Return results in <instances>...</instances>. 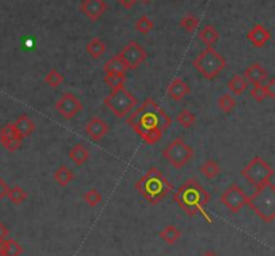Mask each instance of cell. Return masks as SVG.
Wrapping results in <instances>:
<instances>
[{
  "instance_id": "6da1fadb",
  "label": "cell",
  "mask_w": 275,
  "mask_h": 256,
  "mask_svg": "<svg viewBox=\"0 0 275 256\" xmlns=\"http://www.w3.org/2000/svg\"><path fill=\"white\" fill-rule=\"evenodd\" d=\"M126 122L140 137L153 128L165 132L172 126V118L152 98H146L142 105L126 118Z\"/></svg>"
},
{
  "instance_id": "7a4b0ae2",
  "label": "cell",
  "mask_w": 275,
  "mask_h": 256,
  "mask_svg": "<svg viewBox=\"0 0 275 256\" xmlns=\"http://www.w3.org/2000/svg\"><path fill=\"white\" fill-rule=\"evenodd\" d=\"M211 196L207 190L203 188L196 179H188L183 185L173 194V201L184 211L185 214L193 218L197 212H201L208 221L212 223V219H209L204 212V208L208 206Z\"/></svg>"
},
{
  "instance_id": "3957f363",
  "label": "cell",
  "mask_w": 275,
  "mask_h": 256,
  "mask_svg": "<svg viewBox=\"0 0 275 256\" xmlns=\"http://www.w3.org/2000/svg\"><path fill=\"white\" fill-rule=\"evenodd\" d=\"M134 188L152 206H157L162 198L173 189V185L165 179L162 172L156 167H150L146 173L134 184Z\"/></svg>"
},
{
  "instance_id": "277c9868",
  "label": "cell",
  "mask_w": 275,
  "mask_h": 256,
  "mask_svg": "<svg viewBox=\"0 0 275 256\" xmlns=\"http://www.w3.org/2000/svg\"><path fill=\"white\" fill-rule=\"evenodd\" d=\"M247 206L264 223L275 220V185L271 180L258 186L254 194L248 196Z\"/></svg>"
},
{
  "instance_id": "5b68a950",
  "label": "cell",
  "mask_w": 275,
  "mask_h": 256,
  "mask_svg": "<svg viewBox=\"0 0 275 256\" xmlns=\"http://www.w3.org/2000/svg\"><path fill=\"white\" fill-rule=\"evenodd\" d=\"M193 67L205 78L215 79L227 66V61L213 47H205L192 62Z\"/></svg>"
},
{
  "instance_id": "8992f818",
  "label": "cell",
  "mask_w": 275,
  "mask_h": 256,
  "mask_svg": "<svg viewBox=\"0 0 275 256\" xmlns=\"http://www.w3.org/2000/svg\"><path fill=\"white\" fill-rule=\"evenodd\" d=\"M103 104L117 118H125L130 112L137 108L138 101L125 86H122L112 90L109 95L103 99Z\"/></svg>"
},
{
  "instance_id": "52a82bcc",
  "label": "cell",
  "mask_w": 275,
  "mask_h": 256,
  "mask_svg": "<svg viewBox=\"0 0 275 256\" xmlns=\"http://www.w3.org/2000/svg\"><path fill=\"white\" fill-rule=\"evenodd\" d=\"M240 175L243 179H246L248 183L254 185L255 188L263 185L264 183H267L272 179L274 176V169L270 164L264 159L255 156L246 167L242 169Z\"/></svg>"
},
{
  "instance_id": "ba28073f",
  "label": "cell",
  "mask_w": 275,
  "mask_h": 256,
  "mask_svg": "<svg viewBox=\"0 0 275 256\" xmlns=\"http://www.w3.org/2000/svg\"><path fill=\"white\" fill-rule=\"evenodd\" d=\"M195 151L193 147L189 146L184 141V138H176L173 140L168 146L162 150V157L168 161L173 168L181 169L192 160Z\"/></svg>"
},
{
  "instance_id": "9c48e42d",
  "label": "cell",
  "mask_w": 275,
  "mask_h": 256,
  "mask_svg": "<svg viewBox=\"0 0 275 256\" xmlns=\"http://www.w3.org/2000/svg\"><path fill=\"white\" fill-rule=\"evenodd\" d=\"M117 55L128 70L137 69L148 58V53L145 51V48L141 44H138L137 42H129Z\"/></svg>"
},
{
  "instance_id": "30bf717a",
  "label": "cell",
  "mask_w": 275,
  "mask_h": 256,
  "mask_svg": "<svg viewBox=\"0 0 275 256\" xmlns=\"http://www.w3.org/2000/svg\"><path fill=\"white\" fill-rule=\"evenodd\" d=\"M247 194L238 184H232L220 196V201L230 212L239 214L244 206H247Z\"/></svg>"
},
{
  "instance_id": "8fae6325",
  "label": "cell",
  "mask_w": 275,
  "mask_h": 256,
  "mask_svg": "<svg viewBox=\"0 0 275 256\" xmlns=\"http://www.w3.org/2000/svg\"><path fill=\"white\" fill-rule=\"evenodd\" d=\"M82 102L79 101L78 97H75L74 94L71 93H63L55 104V110L65 120H73L82 112Z\"/></svg>"
},
{
  "instance_id": "7c38bea8",
  "label": "cell",
  "mask_w": 275,
  "mask_h": 256,
  "mask_svg": "<svg viewBox=\"0 0 275 256\" xmlns=\"http://www.w3.org/2000/svg\"><path fill=\"white\" fill-rule=\"evenodd\" d=\"M0 144L6 150L11 151V153L18 150L23 144V140L18 136L12 122L4 125L3 128L0 129Z\"/></svg>"
},
{
  "instance_id": "4fadbf2b",
  "label": "cell",
  "mask_w": 275,
  "mask_h": 256,
  "mask_svg": "<svg viewBox=\"0 0 275 256\" xmlns=\"http://www.w3.org/2000/svg\"><path fill=\"white\" fill-rule=\"evenodd\" d=\"M79 8L81 12L87 16V19L97 22L106 12L107 4L103 0H83Z\"/></svg>"
},
{
  "instance_id": "5bb4252c",
  "label": "cell",
  "mask_w": 275,
  "mask_h": 256,
  "mask_svg": "<svg viewBox=\"0 0 275 256\" xmlns=\"http://www.w3.org/2000/svg\"><path fill=\"white\" fill-rule=\"evenodd\" d=\"M87 137L93 141H101L109 133V125L99 117H93L85 126Z\"/></svg>"
},
{
  "instance_id": "9a60e30c",
  "label": "cell",
  "mask_w": 275,
  "mask_h": 256,
  "mask_svg": "<svg viewBox=\"0 0 275 256\" xmlns=\"http://www.w3.org/2000/svg\"><path fill=\"white\" fill-rule=\"evenodd\" d=\"M247 39L252 46L256 48H262L264 44L271 39V34L263 24H255L254 27L247 32Z\"/></svg>"
},
{
  "instance_id": "2e32d148",
  "label": "cell",
  "mask_w": 275,
  "mask_h": 256,
  "mask_svg": "<svg viewBox=\"0 0 275 256\" xmlns=\"http://www.w3.org/2000/svg\"><path fill=\"white\" fill-rule=\"evenodd\" d=\"M167 93H168V95L172 98L173 101L179 102L191 93V87L187 85V82L183 78L177 77L172 79V82L168 85Z\"/></svg>"
},
{
  "instance_id": "e0dca14e",
  "label": "cell",
  "mask_w": 275,
  "mask_h": 256,
  "mask_svg": "<svg viewBox=\"0 0 275 256\" xmlns=\"http://www.w3.org/2000/svg\"><path fill=\"white\" fill-rule=\"evenodd\" d=\"M243 78L247 81V83H251V85H262L266 81V78H267V70L260 63L255 62L246 69V71L243 74Z\"/></svg>"
},
{
  "instance_id": "ac0fdd59",
  "label": "cell",
  "mask_w": 275,
  "mask_h": 256,
  "mask_svg": "<svg viewBox=\"0 0 275 256\" xmlns=\"http://www.w3.org/2000/svg\"><path fill=\"white\" fill-rule=\"evenodd\" d=\"M14 126H15V130L18 133V136L24 140V138H27L31 134H34V132L36 130V125L35 122L27 116V114H22L16 118L15 122H12Z\"/></svg>"
},
{
  "instance_id": "d6986e66",
  "label": "cell",
  "mask_w": 275,
  "mask_h": 256,
  "mask_svg": "<svg viewBox=\"0 0 275 256\" xmlns=\"http://www.w3.org/2000/svg\"><path fill=\"white\" fill-rule=\"evenodd\" d=\"M69 157H70L71 161H73L77 167H81V165H83V164L89 160L90 153H89L87 147L83 144H75L74 146L69 150Z\"/></svg>"
},
{
  "instance_id": "ffe728a7",
  "label": "cell",
  "mask_w": 275,
  "mask_h": 256,
  "mask_svg": "<svg viewBox=\"0 0 275 256\" xmlns=\"http://www.w3.org/2000/svg\"><path fill=\"white\" fill-rule=\"evenodd\" d=\"M24 248L15 239H6L0 241V256H20Z\"/></svg>"
},
{
  "instance_id": "44dd1931",
  "label": "cell",
  "mask_w": 275,
  "mask_h": 256,
  "mask_svg": "<svg viewBox=\"0 0 275 256\" xmlns=\"http://www.w3.org/2000/svg\"><path fill=\"white\" fill-rule=\"evenodd\" d=\"M55 183L62 188H66L69 184L74 180V173L67 165H61V167L54 172Z\"/></svg>"
},
{
  "instance_id": "7402d4cb",
  "label": "cell",
  "mask_w": 275,
  "mask_h": 256,
  "mask_svg": "<svg viewBox=\"0 0 275 256\" xmlns=\"http://www.w3.org/2000/svg\"><path fill=\"white\" fill-rule=\"evenodd\" d=\"M197 36H199L201 42L204 43L205 46L212 47V44H215L217 42V39H219V32H217V30L213 27L212 24H207V26L201 28Z\"/></svg>"
},
{
  "instance_id": "603a6c76",
  "label": "cell",
  "mask_w": 275,
  "mask_h": 256,
  "mask_svg": "<svg viewBox=\"0 0 275 256\" xmlns=\"http://www.w3.org/2000/svg\"><path fill=\"white\" fill-rule=\"evenodd\" d=\"M181 236V232L177 229L176 225H165L164 228L158 232V237L161 239V240H164L167 244L169 245H173L175 243H176L179 239H180Z\"/></svg>"
},
{
  "instance_id": "cb8c5ba5",
  "label": "cell",
  "mask_w": 275,
  "mask_h": 256,
  "mask_svg": "<svg viewBox=\"0 0 275 256\" xmlns=\"http://www.w3.org/2000/svg\"><path fill=\"white\" fill-rule=\"evenodd\" d=\"M86 51L93 59H99L106 51V44L101 38H93L86 44Z\"/></svg>"
},
{
  "instance_id": "d4e9b609",
  "label": "cell",
  "mask_w": 275,
  "mask_h": 256,
  "mask_svg": "<svg viewBox=\"0 0 275 256\" xmlns=\"http://www.w3.org/2000/svg\"><path fill=\"white\" fill-rule=\"evenodd\" d=\"M247 86H248L247 81L244 79L243 75H239V74L234 75L227 83L228 90H230L232 94H235V95H242V94L246 91V89H247Z\"/></svg>"
},
{
  "instance_id": "484cf974",
  "label": "cell",
  "mask_w": 275,
  "mask_h": 256,
  "mask_svg": "<svg viewBox=\"0 0 275 256\" xmlns=\"http://www.w3.org/2000/svg\"><path fill=\"white\" fill-rule=\"evenodd\" d=\"M103 71L105 74H126L128 69L122 63L121 59L118 58V55H114L107 59L106 63L103 65Z\"/></svg>"
},
{
  "instance_id": "4316f807",
  "label": "cell",
  "mask_w": 275,
  "mask_h": 256,
  "mask_svg": "<svg viewBox=\"0 0 275 256\" xmlns=\"http://www.w3.org/2000/svg\"><path fill=\"white\" fill-rule=\"evenodd\" d=\"M200 172L205 179L213 180L216 179L217 176L220 175L222 169H220V165L215 161V160H207V161H204V164L200 167Z\"/></svg>"
},
{
  "instance_id": "83f0119b",
  "label": "cell",
  "mask_w": 275,
  "mask_h": 256,
  "mask_svg": "<svg viewBox=\"0 0 275 256\" xmlns=\"http://www.w3.org/2000/svg\"><path fill=\"white\" fill-rule=\"evenodd\" d=\"M7 197H8V200L12 202V204H15V206H20V204H23V202L27 200L28 193L23 189V188H20V186L15 185V186H12V188H10V189H8Z\"/></svg>"
},
{
  "instance_id": "f1b7e54d",
  "label": "cell",
  "mask_w": 275,
  "mask_h": 256,
  "mask_svg": "<svg viewBox=\"0 0 275 256\" xmlns=\"http://www.w3.org/2000/svg\"><path fill=\"white\" fill-rule=\"evenodd\" d=\"M103 81H105V83H106L112 90L118 89V87L125 86L126 74H105Z\"/></svg>"
},
{
  "instance_id": "f546056e",
  "label": "cell",
  "mask_w": 275,
  "mask_h": 256,
  "mask_svg": "<svg viewBox=\"0 0 275 256\" xmlns=\"http://www.w3.org/2000/svg\"><path fill=\"white\" fill-rule=\"evenodd\" d=\"M176 121L177 124H180L183 128L188 129L195 125V122H196V116L192 112H189L188 109H183L176 116Z\"/></svg>"
},
{
  "instance_id": "4dcf8cb0",
  "label": "cell",
  "mask_w": 275,
  "mask_h": 256,
  "mask_svg": "<svg viewBox=\"0 0 275 256\" xmlns=\"http://www.w3.org/2000/svg\"><path fill=\"white\" fill-rule=\"evenodd\" d=\"M63 81H65V77L57 69H51L44 75V83L52 87V89H57L58 86L62 85Z\"/></svg>"
},
{
  "instance_id": "1f68e13d",
  "label": "cell",
  "mask_w": 275,
  "mask_h": 256,
  "mask_svg": "<svg viewBox=\"0 0 275 256\" xmlns=\"http://www.w3.org/2000/svg\"><path fill=\"white\" fill-rule=\"evenodd\" d=\"M217 106H219L220 112L228 114V113H231L232 110L236 108V101L230 95V94H223V95L217 99Z\"/></svg>"
},
{
  "instance_id": "d6a6232c",
  "label": "cell",
  "mask_w": 275,
  "mask_h": 256,
  "mask_svg": "<svg viewBox=\"0 0 275 256\" xmlns=\"http://www.w3.org/2000/svg\"><path fill=\"white\" fill-rule=\"evenodd\" d=\"M162 134H164V132H162L161 129L153 128V129H150V130H148V132H146L144 136H141V138L144 140V142H145V144L154 145V144H157L158 141L161 140Z\"/></svg>"
},
{
  "instance_id": "836d02e7",
  "label": "cell",
  "mask_w": 275,
  "mask_h": 256,
  "mask_svg": "<svg viewBox=\"0 0 275 256\" xmlns=\"http://www.w3.org/2000/svg\"><path fill=\"white\" fill-rule=\"evenodd\" d=\"M153 27H154L153 22H152L146 15L141 16V18L136 22V24H134V28H136L138 32H141V34H149V32L153 30Z\"/></svg>"
},
{
  "instance_id": "e575fe53",
  "label": "cell",
  "mask_w": 275,
  "mask_h": 256,
  "mask_svg": "<svg viewBox=\"0 0 275 256\" xmlns=\"http://www.w3.org/2000/svg\"><path fill=\"white\" fill-rule=\"evenodd\" d=\"M180 26L184 28L185 31L192 32V31H195V30L197 28V26H199V19H197L195 15H191V14H188V15H185L181 18Z\"/></svg>"
},
{
  "instance_id": "d590c367",
  "label": "cell",
  "mask_w": 275,
  "mask_h": 256,
  "mask_svg": "<svg viewBox=\"0 0 275 256\" xmlns=\"http://www.w3.org/2000/svg\"><path fill=\"white\" fill-rule=\"evenodd\" d=\"M83 200L86 201L87 206L97 207L99 202L102 201V194L99 193L97 189H90L83 194Z\"/></svg>"
},
{
  "instance_id": "8d00e7d4",
  "label": "cell",
  "mask_w": 275,
  "mask_h": 256,
  "mask_svg": "<svg viewBox=\"0 0 275 256\" xmlns=\"http://www.w3.org/2000/svg\"><path fill=\"white\" fill-rule=\"evenodd\" d=\"M250 97L254 98L256 102H263L264 98L267 97V95H266V91H264L263 86L254 85L252 86L251 91H250Z\"/></svg>"
},
{
  "instance_id": "74e56055",
  "label": "cell",
  "mask_w": 275,
  "mask_h": 256,
  "mask_svg": "<svg viewBox=\"0 0 275 256\" xmlns=\"http://www.w3.org/2000/svg\"><path fill=\"white\" fill-rule=\"evenodd\" d=\"M263 89L268 98H275V78H271V79L263 86Z\"/></svg>"
},
{
  "instance_id": "f35d334b",
  "label": "cell",
  "mask_w": 275,
  "mask_h": 256,
  "mask_svg": "<svg viewBox=\"0 0 275 256\" xmlns=\"http://www.w3.org/2000/svg\"><path fill=\"white\" fill-rule=\"evenodd\" d=\"M8 189H10V186L7 185V183H6L2 177H0V201H2L3 198L7 197Z\"/></svg>"
},
{
  "instance_id": "ab89813d",
  "label": "cell",
  "mask_w": 275,
  "mask_h": 256,
  "mask_svg": "<svg viewBox=\"0 0 275 256\" xmlns=\"http://www.w3.org/2000/svg\"><path fill=\"white\" fill-rule=\"evenodd\" d=\"M8 235H10V231H8V228L3 224V223H0V241H3V240H6V239H8Z\"/></svg>"
},
{
  "instance_id": "60d3db41",
  "label": "cell",
  "mask_w": 275,
  "mask_h": 256,
  "mask_svg": "<svg viewBox=\"0 0 275 256\" xmlns=\"http://www.w3.org/2000/svg\"><path fill=\"white\" fill-rule=\"evenodd\" d=\"M137 0H118V3L121 4L122 7L126 8V10H130V8L133 7L134 4H136Z\"/></svg>"
},
{
  "instance_id": "b9f144b4",
  "label": "cell",
  "mask_w": 275,
  "mask_h": 256,
  "mask_svg": "<svg viewBox=\"0 0 275 256\" xmlns=\"http://www.w3.org/2000/svg\"><path fill=\"white\" fill-rule=\"evenodd\" d=\"M201 256H217V253L213 252V251H205V252Z\"/></svg>"
},
{
  "instance_id": "7bdbcfd3",
  "label": "cell",
  "mask_w": 275,
  "mask_h": 256,
  "mask_svg": "<svg viewBox=\"0 0 275 256\" xmlns=\"http://www.w3.org/2000/svg\"><path fill=\"white\" fill-rule=\"evenodd\" d=\"M140 2H141V3H144V4H146V3H149L150 0H140Z\"/></svg>"
}]
</instances>
